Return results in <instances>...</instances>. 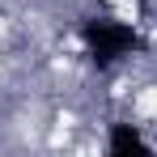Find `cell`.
Here are the masks:
<instances>
[{
  "label": "cell",
  "mask_w": 157,
  "mask_h": 157,
  "mask_svg": "<svg viewBox=\"0 0 157 157\" xmlns=\"http://www.w3.org/2000/svg\"><path fill=\"white\" fill-rule=\"evenodd\" d=\"M81 38H85V47H89V59L94 64H115L119 55H132L140 51L144 43H140V34L123 21H110V17H89L85 26H81Z\"/></svg>",
  "instance_id": "cell-1"
},
{
  "label": "cell",
  "mask_w": 157,
  "mask_h": 157,
  "mask_svg": "<svg viewBox=\"0 0 157 157\" xmlns=\"http://www.w3.org/2000/svg\"><path fill=\"white\" fill-rule=\"evenodd\" d=\"M110 153H149V144H144V136L132 128V123H115L110 128Z\"/></svg>",
  "instance_id": "cell-2"
}]
</instances>
